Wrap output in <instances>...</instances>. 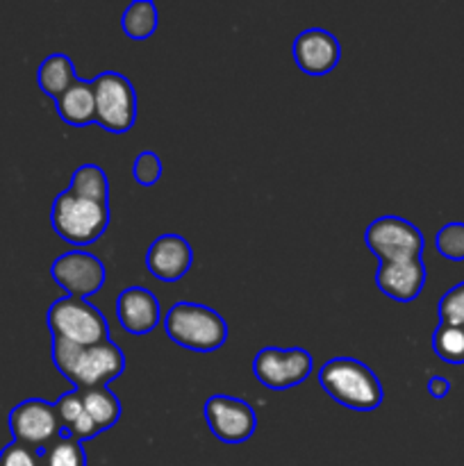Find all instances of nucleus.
<instances>
[{"instance_id": "nucleus-25", "label": "nucleus", "mask_w": 464, "mask_h": 466, "mask_svg": "<svg viewBox=\"0 0 464 466\" xmlns=\"http://www.w3.org/2000/svg\"><path fill=\"white\" fill-rule=\"evenodd\" d=\"M439 319L446 326H464V282L441 296Z\"/></svg>"}, {"instance_id": "nucleus-19", "label": "nucleus", "mask_w": 464, "mask_h": 466, "mask_svg": "<svg viewBox=\"0 0 464 466\" xmlns=\"http://www.w3.org/2000/svg\"><path fill=\"white\" fill-rule=\"evenodd\" d=\"M85 412L89 414L91 421L96 423L100 432L112 428L121 417V403L107 387H91V390H80Z\"/></svg>"}, {"instance_id": "nucleus-10", "label": "nucleus", "mask_w": 464, "mask_h": 466, "mask_svg": "<svg viewBox=\"0 0 464 466\" xmlns=\"http://www.w3.org/2000/svg\"><path fill=\"white\" fill-rule=\"evenodd\" d=\"M205 419H207L209 431L226 444H241L250 440V435L257 428L255 410L246 400L235 396H209L205 403Z\"/></svg>"}, {"instance_id": "nucleus-26", "label": "nucleus", "mask_w": 464, "mask_h": 466, "mask_svg": "<svg viewBox=\"0 0 464 466\" xmlns=\"http://www.w3.org/2000/svg\"><path fill=\"white\" fill-rule=\"evenodd\" d=\"M0 466H44V455L41 451L12 441L0 451Z\"/></svg>"}, {"instance_id": "nucleus-8", "label": "nucleus", "mask_w": 464, "mask_h": 466, "mask_svg": "<svg viewBox=\"0 0 464 466\" xmlns=\"http://www.w3.org/2000/svg\"><path fill=\"white\" fill-rule=\"evenodd\" d=\"M9 431H12L14 441L44 453L53 441L62 437L64 428L53 403L27 399L9 412Z\"/></svg>"}, {"instance_id": "nucleus-6", "label": "nucleus", "mask_w": 464, "mask_h": 466, "mask_svg": "<svg viewBox=\"0 0 464 466\" xmlns=\"http://www.w3.org/2000/svg\"><path fill=\"white\" fill-rule=\"evenodd\" d=\"M91 85L96 94V121L109 132L130 130L136 118V94L130 80L116 71H105Z\"/></svg>"}, {"instance_id": "nucleus-23", "label": "nucleus", "mask_w": 464, "mask_h": 466, "mask_svg": "<svg viewBox=\"0 0 464 466\" xmlns=\"http://www.w3.org/2000/svg\"><path fill=\"white\" fill-rule=\"evenodd\" d=\"M41 455H44V466H86L82 441L73 440L66 432H62V437L53 441Z\"/></svg>"}, {"instance_id": "nucleus-7", "label": "nucleus", "mask_w": 464, "mask_h": 466, "mask_svg": "<svg viewBox=\"0 0 464 466\" xmlns=\"http://www.w3.org/2000/svg\"><path fill=\"white\" fill-rule=\"evenodd\" d=\"M364 239L368 250L380 262H403V259L421 258L423 253L421 230L400 217L376 218L367 228Z\"/></svg>"}, {"instance_id": "nucleus-27", "label": "nucleus", "mask_w": 464, "mask_h": 466, "mask_svg": "<svg viewBox=\"0 0 464 466\" xmlns=\"http://www.w3.org/2000/svg\"><path fill=\"white\" fill-rule=\"evenodd\" d=\"M132 173H135V180L139 185L150 187L162 177V159L155 153L146 150V153H139L135 159V167H132Z\"/></svg>"}, {"instance_id": "nucleus-1", "label": "nucleus", "mask_w": 464, "mask_h": 466, "mask_svg": "<svg viewBox=\"0 0 464 466\" xmlns=\"http://www.w3.org/2000/svg\"><path fill=\"white\" fill-rule=\"evenodd\" d=\"M53 360L76 390L107 387V382L121 376L126 369V355L112 339L94 346L53 339Z\"/></svg>"}, {"instance_id": "nucleus-9", "label": "nucleus", "mask_w": 464, "mask_h": 466, "mask_svg": "<svg viewBox=\"0 0 464 466\" xmlns=\"http://www.w3.org/2000/svg\"><path fill=\"white\" fill-rule=\"evenodd\" d=\"M314 360L303 349H262L253 360V373L268 390H289L308 380Z\"/></svg>"}, {"instance_id": "nucleus-17", "label": "nucleus", "mask_w": 464, "mask_h": 466, "mask_svg": "<svg viewBox=\"0 0 464 466\" xmlns=\"http://www.w3.org/2000/svg\"><path fill=\"white\" fill-rule=\"evenodd\" d=\"M55 410H57V417L62 421V428L66 435H71L73 440L86 441L94 440L98 435V428L91 421L89 414L85 412V403H82L80 390H71L66 394L59 396V400L55 403Z\"/></svg>"}, {"instance_id": "nucleus-13", "label": "nucleus", "mask_w": 464, "mask_h": 466, "mask_svg": "<svg viewBox=\"0 0 464 466\" xmlns=\"http://www.w3.org/2000/svg\"><path fill=\"white\" fill-rule=\"evenodd\" d=\"M191 259H194V250H191L189 241L180 235L157 237L146 253L148 271L164 282L180 280L189 271Z\"/></svg>"}, {"instance_id": "nucleus-20", "label": "nucleus", "mask_w": 464, "mask_h": 466, "mask_svg": "<svg viewBox=\"0 0 464 466\" xmlns=\"http://www.w3.org/2000/svg\"><path fill=\"white\" fill-rule=\"evenodd\" d=\"M121 25L130 39H148L155 32V27H157V7L150 0H135L123 12Z\"/></svg>"}, {"instance_id": "nucleus-3", "label": "nucleus", "mask_w": 464, "mask_h": 466, "mask_svg": "<svg viewBox=\"0 0 464 466\" xmlns=\"http://www.w3.org/2000/svg\"><path fill=\"white\" fill-rule=\"evenodd\" d=\"M164 330L177 346L198 353L221 349L227 339V326L221 314L198 303L173 305L164 319Z\"/></svg>"}, {"instance_id": "nucleus-24", "label": "nucleus", "mask_w": 464, "mask_h": 466, "mask_svg": "<svg viewBox=\"0 0 464 466\" xmlns=\"http://www.w3.org/2000/svg\"><path fill=\"white\" fill-rule=\"evenodd\" d=\"M435 246L446 259H464V223H446L435 237Z\"/></svg>"}, {"instance_id": "nucleus-16", "label": "nucleus", "mask_w": 464, "mask_h": 466, "mask_svg": "<svg viewBox=\"0 0 464 466\" xmlns=\"http://www.w3.org/2000/svg\"><path fill=\"white\" fill-rule=\"evenodd\" d=\"M55 103L59 116L71 126H89L96 121V94L91 82L76 80Z\"/></svg>"}, {"instance_id": "nucleus-21", "label": "nucleus", "mask_w": 464, "mask_h": 466, "mask_svg": "<svg viewBox=\"0 0 464 466\" xmlns=\"http://www.w3.org/2000/svg\"><path fill=\"white\" fill-rule=\"evenodd\" d=\"M68 189L73 194L82 196V198H91V200H100V203H107L109 198V182L107 176L100 167L96 164H82L71 177V187Z\"/></svg>"}, {"instance_id": "nucleus-11", "label": "nucleus", "mask_w": 464, "mask_h": 466, "mask_svg": "<svg viewBox=\"0 0 464 466\" xmlns=\"http://www.w3.org/2000/svg\"><path fill=\"white\" fill-rule=\"evenodd\" d=\"M53 278L68 291V296L89 299L103 287L105 267L86 250H68L53 262Z\"/></svg>"}, {"instance_id": "nucleus-28", "label": "nucleus", "mask_w": 464, "mask_h": 466, "mask_svg": "<svg viewBox=\"0 0 464 466\" xmlns=\"http://www.w3.org/2000/svg\"><path fill=\"white\" fill-rule=\"evenodd\" d=\"M449 380L441 376H432L430 380H428V391H430V396H435V399H444L446 394H449Z\"/></svg>"}, {"instance_id": "nucleus-2", "label": "nucleus", "mask_w": 464, "mask_h": 466, "mask_svg": "<svg viewBox=\"0 0 464 466\" xmlns=\"http://www.w3.org/2000/svg\"><path fill=\"white\" fill-rule=\"evenodd\" d=\"M318 385L332 400L350 410L368 412L382 403V385L376 373L353 358H335L318 371Z\"/></svg>"}, {"instance_id": "nucleus-22", "label": "nucleus", "mask_w": 464, "mask_h": 466, "mask_svg": "<svg viewBox=\"0 0 464 466\" xmlns=\"http://www.w3.org/2000/svg\"><path fill=\"white\" fill-rule=\"evenodd\" d=\"M432 349L444 362L464 364V326L439 323L432 337Z\"/></svg>"}, {"instance_id": "nucleus-14", "label": "nucleus", "mask_w": 464, "mask_h": 466, "mask_svg": "<svg viewBox=\"0 0 464 466\" xmlns=\"http://www.w3.org/2000/svg\"><path fill=\"white\" fill-rule=\"evenodd\" d=\"M376 282L389 299L408 303L421 294L426 285V267L421 258L403 259V262H380Z\"/></svg>"}, {"instance_id": "nucleus-12", "label": "nucleus", "mask_w": 464, "mask_h": 466, "mask_svg": "<svg viewBox=\"0 0 464 466\" xmlns=\"http://www.w3.org/2000/svg\"><path fill=\"white\" fill-rule=\"evenodd\" d=\"M339 41L323 27H308L294 41V59L308 76H326L339 62Z\"/></svg>"}, {"instance_id": "nucleus-18", "label": "nucleus", "mask_w": 464, "mask_h": 466, "mask_svg": "<svg viewBox=\"0 0 464 466\" xmlns=\"http://www.w3.org/2000/svg\"><path fill=\"white\" fill-rule=\"evenodd\" d=\"M36 80H39L41 91H44L45 96L57 100L59 96H62L73 82L80 80V77H77L76 66H73V62L66 55L55 53L41 62L39 71H36Z\"/></svg>"}, {"instance_id": "nucleus-15", "label": "nucleus", "mask_w": 464, "mask_h": 466, "mask_svg": "<svg viewBox=\"0 0 464 466\" xmlns=\"http://www.w3.org/2000/svg\"><path fill=\"white\" fill-rule=\"evenodd\" d=\"M121 326L132 335H146L159 323V300L146 287H130L116 299Z\"/></svg>"}, {"instance_id": "nucleus-4", "label": "nucleus", "mask_w": 464, "mask_h": 466, "mask_svg": "<svg viewBox=\"0 0 464 466\" xmlns=\"http://www.w3.org/2000/svg\"><path fill=\"white\" fill-rule=\"evenodd\" d=\"M55 232L71 244L86 246L94 244L109 223V205L100 200L82 198L71 189L62 191L55 198L53 212H50Z\"/></svg>"}, {"instance_id": "nucleus-5", "label": "nucleus", "mask_w": 464, "mask_h": 466, "mask_svg": "<svg viewBox=\"0 0 464 466\" xmlns=\"http://www.w3.org/2000/svg\"><path fill=\"white\" fill-rule=\"evenodd\" d=\"M48 328L53 339L77 346H94L109 339V323L105 314L94 303L77 296H64L50 305Z\"/></svg>"}]
</instances>
